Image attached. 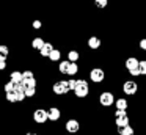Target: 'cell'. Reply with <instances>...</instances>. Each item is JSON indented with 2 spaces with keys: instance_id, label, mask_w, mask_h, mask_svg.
<instances>
[{
  "instance_id": "23",
  "label": "cell",
  "mask_w": 146,
  "mask_h": 135,
  "mask_svg": "<svg viewBox=\"0 0 146 135\" xmlns=\"http://www.w3.org/2000/svg\"><path fill=\"white\" fill-rule=\"evenodd\" d=\"M35 94H36V86H30V88L25 90V96L27 97H33Z\"/></svg>"
},
{
  "instance_id": "17",
  "label": "cell",
  "mask_w": 146,
  "mask_h": 135,
  "mask_svg": "<svg viewBox=\"0 0 146 135\" xmlns=\"http://www.w3.org/2000/svg\"><path fill=\"white\" fill-rule=\"evenodd\" d=\"M44 44H46V41L42 39V38H35V39H33V43H32V47L35 50H41Z\"/></svg>"
},
{
  "instance_id": "20",
  "label": "cell",
  "mask_w": 146,
  "mask_h": 135,
  "mask_svg": "<svg viewBox=\"0 0 146 135\" xmlns=\"http://www.w3.org/2000/svg\"><path fill=\"white\" fill-rule=\"evenodd\" d=\"M16 86H17V83L10 80L8 83H5V93H13V91H16Z\"/></svg>"
},
{
  "instance_id": "21",
  "label": "cell",
  "mask_w": 146,
  "mask_h": 135,
  "mask_svg": "<svg viewBox=\"0 0 146 135\" xmlns=\"http://www.w3.org/2000/svg\"><path fill=\"white\" fill-rule=\"evenodd\" d=\"M79 52H77V50H69V53H68V60H69V61H77V60H79Z\"/></svg>"
},
{
  "instance_id": "2",
  "label": "cell",
  "mask_w": 146,
  "mask_h": 135,
  "mask_svg": "<svg viewBox=\"0 0 146 135\" xmlns=\"http://www.w3.org/2000/svg\"><path fill=\"white\" fill-rule=\"evenodd\" d=\"M52 91L54 94L57 96H64L71 91V85H69V80H57L52 86Z\"/></svg>"
},
{
  "instance_id": "9",
  "label": "cell",
  "mask_w": 146,
  "mask_h": 135,
  "mask_svg": "<svg viewBox=\"0 0 146 135\" xmlns=\"http://www.w3.org/2000/svg\"><path fill=\"white\" fill-rule=\"evenodd\" d=\"M54 44L52 43H46L44 46H42V49L39 50V53H41V57H44V58H49V55L52 53V50H54Z\"/></svg>"
},
{
  "instance_id": "3",
  "label": "cell",
  "mask_w": 146,
  "mask_h": 135,
  "mask_svg": "<svg viewBox=\"0 0 146 135\" xmlns=\"http://www.w3.org/2000/svg\"><path fill=\"white\" fill-rule=\"evenodd\" d=\"M115 94L111 93V91H102L101 94H99V104H101L102 107H110V105H113L115 104Z\"/></svg>"
},
{
  "instance_id": "24",
  "label": "cell",
  "mask_w": 146,
  "mask_h": 135,
  "mask_svg": "<svg viewBox=\"0 0 146 135\" xmlns=\"http://www.w3.org/2000/svg\"><path fill=\"white\" fill-rule=\"evenodd\" d=\"M24 82H25L27 88H30V86H36V83H38L35 77H33V78H27V80H24Z\"/></svg>"
},
{
  "instance_id": "30",
  "label": "cell",
  "mask_w": 146,
  "mask_h": 135,
  "mask_svg": "<svg viewBox=\"0 0 146 135\" xmlns=\"http://www.w3.org/2000/svg\"><path fill=\"white\" fill-rule=\"evenodd\" d=\"M35 77V74H33L32 71H24V80H27V78H33Z\"/></svg>"
},
{
  "instance_id": "22",
  "label": "cell",
  "mask_w": 146,
  "mask_h": 135,
  "mask_svg": "<svg viewBox=\"0 0 146 135\" xmlns=\"http://www.w3.org/2000/svg\"><path fill=\"white\" fill-rule=\"evenodd\" d=\"M7 100L8 102H11V104H16L17 102V99H16V93H7Z\"/></svg>"
},
{
  "instance_id": "28",
  "label": "cell",
  "mask_w": 146,
  "mask_h": 135,
  "mask_svg": "<svg viewBox=\"0 0 146 135\" xmlns=\"http://www.w3.org/2000/svg\"><path fill=\"white\" fill-rule=\"evenodd\" d=\"M140 71H141V75H146V60L140 61Z\"/></svg>"
},
{
  "instance_id": "8",
  "label": "cell",
  "mask_w": 146,
  "mask_h": 135,
  "mask_svg": "<svg viewBox=\"0 0 146 135\" xmlns=\"http://www.w3.org/2000/svg\"><path fill=\"white\" fill-rule=\"evenodd\" d=\"M60 118H61V110L58 108V107H50V108H49V121L55 122Z\"/></svg>"
},
{
  "instance_id": "29",
  "label": "cell",
  "mask_w": 146,
  "mask_h": 135,
  "mask_svg": "<svg viewBox=\"0 0 146 135\" xmlns=\"http://www.w3.org/2000/svg\"><path fill=\"white\" fill-rule=\"evenodd\" d=\"M77 82H79V78H69V85H71V91L76 90L77 86Z\"/></svg>"
},
{
  "instance_id": "4",
  "label": "cell",
  "mask_w": 146,
  "mask_h": 135,
  "mask_svg": "<svg viewBox=\"0 0 146 135\" xmlns=\"http://www.w3.org/2000/svg\"><path fill=\"white\" fill-rule=\"evenodd\" d=\"M90 80L93 83H102L105 80V71L102 68H93L90 71Z\"/></svg>"
},
{
  "instance_id": "19",
  "label": "cell",
  "mask_w": 146,
  "mask_h": 135,
  "mask_svg": "<svg viewBox=\"0 0 146 135\" xmlns=\"http://www.w3.org/2000/svg\"><path fill=\"white\" fill-rule=\"evenodd\" d=\"M60 58H61V52L58 49H54V50H52V53L49 55V60H50V61H58Z\"/></svg>"
},
{
  "instance_id": "11",
  "label": "cell",
  "mask_w": 146,
  "mask_h": 135,
  "mask_svg": "<svg viewBox=\"0 0 146 135\" xmlns=\"http://www.w3.org/2000/svg\"><path fill=\"white\" fill-rule=\"evenodd\" d=\"M88 47L93 50L99 49V47H101V39H99L98 36H90L88 38Z\"/></svg>"
},
{
  "instance_id": "27",
  "label": "cell",
  "mask_w": 146,
  "mask_h": 135,
  "mask_svg": "<svg viewBox=\"0 0 146 135\" xmlns=\"http://www.w3.org/2000/svg\"><path fill=\"white\" fill-rule=\"evenodd\" d=\"M94 3H96V6H98V8H105V6H107V0H94Z\"/></svg>"
},
{
  "instance_id": "1",
  "label": "cell",
  "mask_w": 146,
  "mask_h": 135,
  "mask_svg": "<svg viewBox=\"0 0 146 135\" xmlns=\"http://www.w3.org/2000/svg\"><path fill=\"white\" fill-rule=\"evenodd\" d=\"M90 91H91V88H90L88 82L85 80V78H79V82H77V86L76 90L72 91L74 96L79 97V99H83V97H86L90 94Z\"/></svg>"
},
{
  "instance_id": "14",
  "label": "cell",
  "mask_w": 146,
  "mask_h": 135,
  "mask_svg": "<svg viewBox=\"0 0 146 135\" xmlns=\"http://www.w3.org/2000/svg\"><path fill=\"white\" fill-rule=\"evenodd\" d=\"M115 107H116V108H121V110H127L129 102H127L126 97H119V99L115 100Z\"/></svg>"
},
{
  "instance_id": "31",
  "label": "cell",
  "mask_w": 146,
  "mask_h": 135,
  "mask_svg": "<svg viewBox=\"0 0 146 135\" xmlns=\"http://www.w3.org/2000/svg\"><path fill=\"white\" fill-rule=\"evenodd\" d=\"M0 53H2V55H8V47L5 46V44L0 46Z\"/></svg>"
},
{
  "instance_id": "18",
  "label": "cell",
  "mask_w": 146,
  "mask_h": 135,
  "mask_svg": "<svg viewBox=\"0 0 146 135\" xmlns=\"http://www.w3.org/2000/svg\"><path fill=\"white\" fill-rule=\"evenodd\" d=\"M77 72H79V65H77V61H71V66H69V69H68V75L74 77Z\"/></svg>"
},
{
  "instance_id": "13",
  "label": "cell",
  "mask_w": 146,
  "mask_h": 135,
  "mask_svg": "<svg viewBox=\"0 0 146 135\" xmlns=\"http://www.w3.org/2000/svg\"><path fill=\"white\" fill-rule=\"evenodd\" d=\"M10 78L14 82V83H21V82L24 80V72H21V71H13L10 74Z\"/></svg>"
},
{
  "instance_id": "25",
  "label": "cell",
  "mask_w": 146,
  "mask_h": 135,
  "mask_svg": "<svg viewBox=\"0 0 146 135\" xmlns=\"http://www.w3.org/2000/svg\"><path fill=\"white\" fill-rule=\"evenodd\" d=\"M129 74L132 75V77H138V75H141V71H140V66H138V68L130 69V71H129Z\"/></svg>"
},
{
  "instance_id": "12",
  "label": "cell",
  "mask_w": 146,
  "mask_h": 135,
  "mask_svg": "<svg viewBox=\"0 0 146 135\" xmlns=\"http://www.w3.org/2000/svg\"><path fill=\"white\" fill-rule=\"evenodd\" d=\"M129 115L126 116H121V118H115V124H116V127H126V126H129Z\"/></svg>"
},
{
  "instance_id": "34",
  "label": "cell",
  "mask_w": 146,
  "mask_h": 135,
  "mask_svg": "<svg viewBox=\"0 0 146 135\" xmlns=\"http://www.w3.org/2000/svg\"><path fill=\"white\" fill-rule=\"evenodd\" d=\"M25 135H36V134H33V132H29V134H25Z\"/></svg>"
},
{
  "instance_id": "16",
  "label": "cell",
  "mask_w": 146,
  "mask_h": 135,
  "mask_svg": "<svg viewBox=\"0 0 146 135\" xmlns=\"http://www.w3.org/2000/svg\"><path fill=\"white\" fill-rule=\"evenodd\" d=\"M71 66V61L69 60H63V61H60V65H58V71L61 72V74H68V69H69Z\"/></svg>"
},
{
  "instance_id": "7",
  "label": "cell",
  "mask_w": 146,
  "mask_h": 135,
  "mask_svg": "<svg viewBox=\"0 0 146 135\" xmlns=\"http://www.w3.org/2000/svg\"><path fill=\"white\" fill-rule=\"evenodd\" d=\"M64 129H66V132H69V134H77V132H80V122L77 121V119L71 118L66 121Z\"/></svg>"
},
{
  "instance_id": "35",
  "label": "cell",
  "mask_w": 146,
  "mask_h": 135,
  "mask_svg": "<svg viewBox=\"0 0 146 135\" xmlns=\"http://www.w3.org/2000/svg\"><path fill=\"white\" fill-rule=\"evenodd\" d=\"M36 135H41V134H36Z\"/></svg>"
},
{
  "instance_id": "26",
  "label": "cell",
  "mask_w": 146,
  "mask_h": 135,
  "mask_svg": "<svg viewBox=\"0 0 146 135\" xmlns=\"http://www.w3.org/2000/svg\"><path fill=\"white\" fill-rule=\"evenodd\" d=\"M126 115H127V110L116 108V112H115V118H121V116H126Z\"/></svg>"
},
{
  "instance_id": "5",
  "label": "cell",
  "mask_w": 146,
  "mask_h": 135,
  "mask_svg": "<svg viewBox=\"0 0 146 135\" xmlns=\"http://www.w3.org/2000/svg\"><path fill=\"white\" fill-rule=\"evenodd\" d=\"M33 121L38 124H44L46 121H49V110L44 108H36L33 112Z\"/></svg>"
},
{
  "instance_id": "33",
  "label": "cell",
  "mask_w": 146,
  "mask_h": 135,
  "mask_svg": "<svg viewBox=\"0 0 146 135\" xmlns=\"http://www.w3.org/2000/svg\"><path fill=\"white\" fill-rule=\"evenodd\" d=\"M41 27H42V22L41 21H33V28L38 30V28H41Z\"/></svg>"
},
{
  "instance_id": "6",
  "label": "cell",
  "mask_w": 146,
  "mask_h": 135,
  "mask_svg": "<svg viewBox=\"0 0 146 135\" xmlns=\"http://www.w3.org/2000/svg\"><path fill=\"white\" fill-rule=\"evenodd\" d=\"M137 91H138V85H137V82L126 80L123 83V93L126 94V96H133Z\"/></svg>"
},
{
  "instance_id": "10",
  "label": "cell",
  "mask_w": 146,
  "mask_h": 135,
  "mask_svg": "<svg viewBox=\"0 0 146 135\" xmlns=\"http://www.w3.org/2000/svg\"><path fill=\"white\" fill-rule=\"evenodd\" d=\"M126 69L127 71H130V69H133V68H138L140 66V61H138V58H135V57H129V58L126 60Z\"/></svg>"
},
{
  "instance_id": "32",
  "label": "cell",
  "mask_w": 146,
  "mask_h": 135,
  "mask_svg": "<svg viewBox=\"0 0 146 135\" xmlns=\"http://www.w3.org/2000/svg\"><path fill=\"white\" fill-rule=\"evenodd\" d=\"M138 47H140L141 50H146V38H143V39L138 43Z\"/></svg>"
},
{
  "instance_id": "15",
  "label": "cell",
  "mask_w": 146,
  "mask_h": 135,
  "mask_svg": "<svg viewBox=\"0 0 146 135\" xmlns=\"http://www.w3.org/2000/svg\"><path fill=\"white\" fill-rule=\"evenodd\" d=\"M118 134L119 135H133L135 134V130H133L132 126H126V127H118Z\"/></svg>"
}]
</instances>
